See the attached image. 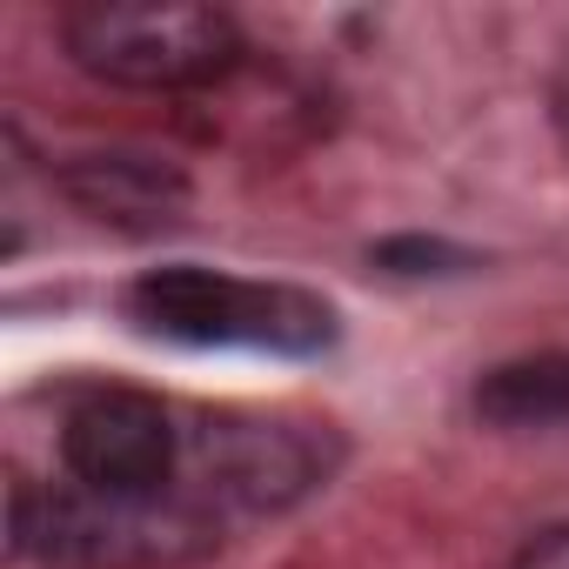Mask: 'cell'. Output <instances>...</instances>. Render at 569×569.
<instances>
[{"label":"cell","instance_id":"6da1fadb","mask_svg":"<svg viewBox=\"0 0 569 569\" xmlns=\"http://www.w3.org/2000/svg\"><path fill=\"white\" fill-rule=\"evenodd\" d=\"M221 516L174 496H94V489H34L8 482V549L41 569H181L221 542Z\"/></svg>","mask_w":569,"mask_h":569},{"label":"cell","instance_id":"7a4b0ae2","mask_svg":"<svg viewBox=\"0 0 569 569\" xmlns=\"http://www.w3.org/2000/svg\"><path fill=\"white\" fill-rule=\"evenodd\" d=\"M68 61L94 81L141 94H208L248 61V41L228 8L201 0H88L61 14Z\"/></svg>","mask_w":569,"mask_h":569},{"label":"cell","instance_id":"3957f363","mask_svg":"<svg viewBox=\"0 0 569 569\" xmlns=\"http://www.w3.org/2000/svg\"><path fill=\"white\" fill-rule=\"evenodd\" d=\"M128 322L188 349H268V356H316L336 342V309L296 281H248L221 268H148L121 296Z\"/></svg>","mask_w":569,"mask_h":569},{"label":"cell","instance_id":"277c9868","mask_svg":"<svg viewBox=\"0 0 569 569\" xmlns=\"http://www.w3.org/2000/svg\"><path fill=\"white\" fill-rule=\"evenodd\" d=\"M61 462L94 496H174L188 469V422L148 389H88L61 422Z\"/></svg>","mask_w":569,"mask_h":569},{"label":"cell","instance_id":"5b68a950","mask_svg":"<svg viewBox=\"0 0 569 569\" xmlns=\"http://www.w3.org/2000/svg\"><path fill=\"white\" fill-rule=\"evenodd\" d=\"M322 442L316 429L274 422V416H201L188 429V469L181 489L201 496L221 522L261 516L296 502L302 489L322 482Z\"/></svg>","mask_w":569,"mask_h":569},{"label":"cell","instance_id":"8992f818","mask_svg":"<svg viewBox=\"0 0 569 569\" xmlns=\"http://www.w3.org/2000/svg\"><path fill=\"white\" fill-rule=\"evenodd\" d=\"M68 194L101 214V221H128V228H161L188 208V181L161 161L141 154H88L68 168Z\"/></svg>","mask_w":569,"mask_h":569},{"label":"cell","instance_id":"52a82bcc","mask_svg":"<svg viewBox=\"0 0 569 569\" xmlns=\"http://www.w3.org/2000/svg\"><path fill=\"white\" fill-rule=\"evenodd\" d=\"M476 416L496 429H556L569 422V349L502 362L476 382Z\"/></svg>","mask_w":569,"mask_h":569},{"label":"cell","instance_id":"ba28073f","mask_svg":"<svg viewBox=\"0 0 569 569\" xmlns=\"http://www.w3.org/2000/svg\"><path fill=\"white\" fill-rule=\"evenodd\" d=\"M516 569H569V522L562 529H542L536 542H522Z\"/></svg>","mask_w":569,"mask_h":569},{"label":"cell","instance_id":"9c48e42d","mask_svg":"<svg viewBox=\"0 0 569 569\" xmlns=\"http://www.w3.org/2000/svg\"><path fill=\"white\" fill-rule=\"evenodd\" d=\"M549 114H556V134L569 141V54H562V68H556V81H549Z\"/></svg>","mask_w":569,"mask_h":569}]
</instances>
